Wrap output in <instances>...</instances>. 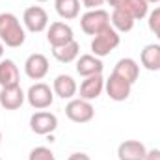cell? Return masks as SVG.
Returning a JSON list of instances; mask_svg holds the SVG:
<instances>
[{"instance_id": "obj_1", "label": "cell", "mask_w": 160, "mask_h": 160, "mask_svg": "<svg viewBox=\"0 0 160 160\" xmlns=\"http://www.w3.org/2000/svg\"><path fill=\"white\" fill-rule=\"evenodd\" d=\"M0 41L9 48H19L26 41L24 26L21 24L19 17L9 11L0 13Z\"/></svg>"}, {"instance_id": "obj_2", "label": "cell", "mask_w": 160, "mask_h": 160, "mask_svg": "<svg viewBox=\"0 0 160 160\" xmlns=\"http://www.w3.org/2000/svg\"><path fill=\"white\" fill-rule=\"evenodd\" d=\"M121 43V36L119 32H116L112 26H106L104 30H101L97 36H93L91 39V52L97 58L108 56L112 50H116Z\"/></svg>"}, {"instance_id": "obj_3", "label": "cell", "mask_w": 160, "mask_h": 160, "mask_svg": "<svg viewBox=\"0 0 160 160\" xmlns=\"http://www.w3.org/2000/svg\"><path fill=\"white\" fill-rule=\"evenodd\" d=\"M106 26H110V13L106 9H88L80 17V28L88 36H97Z\"/></svg>"}, {"instance_id": "obj_4", "label": "cell", "mask_w": 160, "mask_h": 160, "mask_svg": "<svg viewBox=\"0 0 160 160\" xmlns=\"http://www.w3.org/2000/svg\"><path fill=\"white\" fill-rule=\"evenodd\" d=\"M26 101L32 108L36 110H45L48 106H52L54 102V91L48 84L45 82H36L28 88L26 91Z\"/></svg>"}, {"instance_id": "obj_5", "label": "cell", "mask_w": 160, "mask_h": 160, "mask_svg": "<svg viewBox=\"0 0 160 160\" xmlns=\"http://www.w3.org/2000/svg\"><path fill=\"white\" fill-rule=\"evenodd\" d=\"M22 24L28 32L32 34H39L43 30L48 28V15L41 6H30L24 9L22 15Z\"/></svg>"}, {"instance_id": "obj_6", "label": "cell", "mask_w": 160, "mask_h": 160, "mask_svg": "<svg viewBox=\"0 0 160 160\" xmlns=\"http://www.w3.org/2000/svg\"><path fill=\"white\" fill-rule=\"evenodd\" d=\"M104 91L106 95L116 101V102H121V101H127L130 97V91H132V84L127 82L125 78H121L119 75L112 73L108 78L104 80Z\"/></svg>"}, {"instance_id": "obj_7", "label": "cell", "mask_w": 160, "mask_h": 160, "mask_svg": "<svg viewBox=\"0 0 160 160\" xmlns=\"http://www.w3.org/2000/svg\"><path fill=\"white\" fill-rule=\"evenodd\" d=\"M65 116L73 123H88V121L93 119L95 116V110H93V104L89 101H84V99H71L65 106Z\"/></svg>"}, {"instance_id": "obj_8", "label": "cell", "mask_w": 160, "mask_h": 160, "mask_svg": "<svg viewBox=\"0 0 160 160\" xmlns=\"http://www.w3.org/2000/svg\"><path fill=\"white\" fill-rule=\"evenodd\" d=\"M47 41L50 43L52 48H56V47H63V45L75 41L73 28H71L67 22L56 21V22H52V24L47 28Z\"/></svg>"}, {"instance_id": "obj_9", "label": "cell", "mask_w": 160, "mask_h": 160, "mask_svg": "<svg viewBox=\"0 0 160 160\" xmlns=\"http://www.w3.org/2000/svg\"><path fill=\"white\" fill-rule=\"evenodd\" d=\"M30 128H32L34 134H39V136L52 134L58 128V118L52 112H45V110L36 112L30 118Z\"/></svg>"}, {"instance_id": "obj_10", "label": "cell", "mask_w": 160, "mask_h": 160, "mask_svg": "<svg viewBox=\"0 0 160 160\" xmlns=\"http://www.w3.org/2000/svg\"><path fill=\"white\" fill-rule=\"evenodd\" d=\"M48 69H50V65H48L47 56L39 54V52L30 54L26 58V62H24V73H26L28 78L32 80H43L48 75Z\"/></svg>"}, {"instance_id": "obj_11", "label": "cell", "mask_w": 160, "mask_h": 160, "mask_svg": "<svg viewBox=\"0 0 160 160\" xmlns=\"http://www.w3.org/2000/svg\"><path fill=\"white\" fill-rule=\"evenodd\" d=\"M114 9H125L136 21L149 15V2L147 0H106Z\"/></svg>"}, {"instance_id": "obj_12", "label": "cell", "mask_w": 160, "mask_h": 160, "mask_svg": "<svg viewBox=\"0 0 160 160\" xmlns=\"http://www.w3.org/2000/svg\"><path fill=\"white\" fill-rule=\"evenodd\" d=\"M147 147L140 140H125L118 147V158L119 160H145Z\"/></svg>"}, {"instance_id": "obj_13", "label": "cell", "mask_w": 160, "mask_h": 160, "mask_svg": "<svg viewBox=\"0 0 160 160\" xmlns=\"http://www.w3.org/2000/svg\"><path fill=\"white\" fill-rule=\"evenodd\" d=\"M104 91V78L102 75H93V77H86L80 84V99L84 101H95L101 97V93Z\"/></svg>"}, {"instance_id": "obj_14", "label": "cell", "mask_w": 160, "mask_h": 160, "mask_svg": "<svg viewBox=\"0 0 160 160\" xmlns=\"http://www.w3.org/2000/svg\"><path fill=\"white\" fill-rule=\"evenodd\" d=\"M26 99V93L22 91L21 86H11V88H2L0 89V106L6 110H19Z\"/></svg>"}, {"instance_id": "obj_15", "label": "cell", "mask_w": 160, "mask_h": 160, "mask_svg": "<svg viewBox=\"0 0 160 160\" xmlns=\"http://www.w3.org/2000/svg\"><path fill=\"white\" fill-rule=\"evenodd\" d=\"M104 63L101 58L93 56V54H82L77 60V73L80 77H93V75H102Z\"/></svg>"}, {"instance_id": "obj_16", "label": "cell", "mask_w": 160, "mask_h": 160, "mask_svg": "<svg viewBox=\"0 0 160 160\" xmlns=\"http://www.w3.org/2000/svg\"><path fill=\"white\" fill-rule=\"evenodd\" d=\"M52 91L60 99H63V101L69 99L71 101V99H75V95L78 91V86H77V82L71 75H58L52 82Z\"/></svg>"}, {"instance_id": "obj_17", "label": "cell", "mask_w": 160, "mask_h": 160, "mask_svg": "<svg viewBox=\"0 0 160 160\" xmlns=\"http://www.w3.org/2000/svg\"><path fill=\"white\" fill-rule=\"evenodd\" d=\"M21 86L19 67L13 60H0V88Z\"/></svg>"}, {"instance_id": "obj_18", "label": "cell", "mask_w": 160, "mask_h": 160, "mask_svg": "<svg viewBox=\"0 0 160 160\" xmlns=\"http://www.w3.org/2000/svg\"><path fill=\"white\" fill-rule=\"evenodd\" d=\"M114 73L119 75L121 78H125L127 82L134 84L138 80V77H140V65L132 58H121L116 63V67H114Z\"/></svg>"}, {"instance_id": "obj_19", "label": "cell", "mask_w": 160, "mask_h": 160, "mask_svg": "<svg viewBox=\"0 0 160 160\" xmlns=\"http://www.w3.org/2000/svg\"><path fill=\"white\" fill-rule=\"evenodd\" d=\"M134 22H136V19L130 13H127L125 9H114L112 15H110V26L119 34L130 32L134 28Z\"/></svg>"}, {"instance_id": "obj_20", "label": "cell", "mask_w": 160, "mask_h": 160, "mask_svg": "<svg viewBox=\"0 0 160 160\" xmlns=\"http://www.w3.org/2000/svg\"><path fill=\"white\" fill-rule=\"evenodd\" d=\"M140 62L147 71H160V45H145L140 54Z\"/></svg>"}, {"instance_id": "obj_21", "label": "cell", "mask_w": 160, "mask_h": 160, "mask_svg": "<svg viewBox=\"0 0 160 160\" xmlns=\"http://www.w3.org/2000/svg\"><path fill=\"white\" fill-rule=\"evenodd\" d=\"M52 56L60 62V63H71L75 60H78L80 56V45L78 41H71L63 47H56L52 48Z\"/></svg>"}, {"instance_id": "obj_22", "label": "cell", "mask_w": 160, "mask_h": 160, "mask_svg": "<svg viewBox=\"0 0 160 160\" xmlns=\"http://www.w3.org/2000/svg\"><path fill=\"white\" fill-rule=\"evenodd\" d=\"M54 8L65 21H73L80 15V0H54Z\"/></svg>"}, {"instance_id": "obj_23", "label": "cell", "mask_w": 160, "mask_h": 160, "mask_svg": "<svg viewBox=\"0 0 160 160\" xmlns=\"http://www.w3.org/2000/svg\"><path fill=\"white\" fill-rule=\"evenodd\" d=\"M28 160H56L54 157V153L48 149V147H34L32 151H30V155H28Z\"/></svg>"}, {"instance_id": "obj_24", "label": "cell", "mask_w": 160, "mask_h": 160, "mask_svg": "<svg viewBox=\"0 0 160 160\" xmlns=\"http://www.w3.org/2000/svg\"><path fill=\"white\" fill-rule=\"evenodd\" d=\"M149 30L158 38V41H160V6L158 8H155L151 13H149Z\"/></svg>"}, {"instance_id": "obj_25", "label": "cell", "mask_w": 160, "mask_h": 160, "mask_svg": "<svg viewBox=\"0 0 160 160\" xmlns=\"http://www.w3.org/2000/svg\"><path fill=\"white\" fill-rule=\"evenodd\" d=\"M106 0H82V6L88 9H99Z\"/></svg>"}, {"instance_id": "obj_26", "label": "cell", "mask_w": 160, "mask_h": 160, "mask_svg": "<svg viewBox=\"0 0 160 160\" xmlns=\"http://www.w3.org/2000/svg\"><path fill=\"white\" fill-rule=\"evenodd\" d=\"M145 160H160V149H151V151H147Z\"/></svg>"}, {"instance_id": "obj_27", "label": "cell", "mask_w": 160, "mask_h": 160, "mask_svg": "<svg viewBox=\"0 0 160 160\" xmlns=\"http://www.w3.org/2000/svg\"><path fill=\"white\" fill-rule=\"evenodd\" d=\"M67 160H91L86 153H73V155H69V158Z\"/></svg>"}, {"instance_id": "obj_28", "label": "cell", "mask_w": 160, "mask_h": 160, "mask_svg": "<svg viewBox=\"0 0 160 160\" xmlns=\"http://www.w3.org/2000/svg\"><path fill=\"white\" fill-rule=\"evenodd\" d=\"M4 47H6V45L0 41V60H2V56H4Z\"/></svg>"}, {"instance_id": "obj_29", "label": "cell", "mask_w": 160, "mask_h": 160, "mask_svg": "<svg viewBox=\"0 0 160 160\" xmlns=\"http://www.w3.org/2000/svg\"><path fill=\"white\" fill-rule=\"evenodd\" d=\"M36 2H48V0H36Z\"/></svg>"}, {"instance_id": "obj_30", "label": "cell", "mask_w": 160, "mask_h": 160, "mask_svg": "<svg viewBox=\"0 0 160 160\" xmlns=\"http://www.w3.org/2000/svg\"><path fill=\"white\" fill-rule=\"evenodd\" d=\"M0 143H2V132H0Z\"/></svg>"}, {"instance_id": "obj_31", "label": "cell", "mask_w": 160, "mask_h": 160, "mask_svg": "<svg viewBox=\"0 0 160 160\" xmlns=\"http://www.w3.org/2000/svg\"><path fill=\"white\" fill-rule=\"evenodd\" d=\"M0 160H2V158H0Z\"/></svg>"}]
</instances>
